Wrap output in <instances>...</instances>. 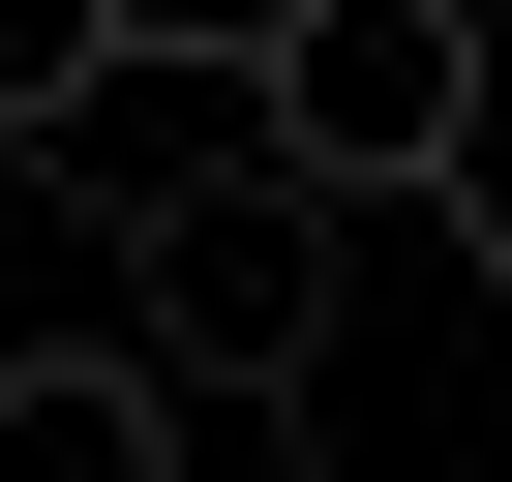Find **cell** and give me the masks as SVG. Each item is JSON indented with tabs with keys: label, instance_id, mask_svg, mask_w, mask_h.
<instances>
[{
	"label": "cell",
	"instance_id": "obj_2",
	"mask_svg": "<svg viewBox=\"0 0 512 482\" xmlns=\"http://www.w3.org/2000/svg\"><path fill=\"white\" fill-rule=\"evenodd\" d=\"M241 121H272V181H332V211H422L482 151V0H272V31H241Z\"/></svg>",
	"mask_w": 512,
	"mask_h": 482
},
{
	"label": "cell",
	"instance_id": "obj_5",
	"mask_svg": "<svg viewBox=\"0 0 512 482\" xmlns=\"http://www.w3.org/2000/svg\"><path fill=\"white\" fill-rule=\"evenodd\" d=\"M121 31H211V61H241V31H272V0H121Z\"/></svg>",
	"mask_w": 512,
	"mask_h": 482
},
{
	"label": "cell",
	"instance_id": "obj_3",
	"mask_svg": "<svg viewBox=\"0 0 512 482\" xmlns=\"http://www.w3.org/2000/svg\"><path fill=\"white\" fill-rule=\"evenodd\" d=\"M0 482H181V392L121 332H31V362H0Z\"/></svg>",
	"mask_w": 512,
	"mask_h": 482
},
{
	"label": "cell",
	"instance_id": "obj_1",
	"mask_svg": "<svg viewBox=\"0 0 512 482\" xmlns=\"http://www.w3.org/2000/svg\"><path fill=\"white\" fill-rule=\"evenodd\" d=\"M121 362H151V392H302V362H332V181L211 151L181 211H121Z\"/></svg>",
	"mask_w": 512,
	"mask_h": 482
},
{
	"label": "cell",
	"instance_id": "obj_4",
	"mask_svg": "<svg viewBox=\"0 0 512 482\" xmlns=\"http://www.w3.org/2000/svg\"><path fill=\"white\" fill-rule=\"evenodd\" d=\"M91 61H121V0H0V181H31V121H61Z\"/></svg>",
	"mask_w": 512,
	"mask_h": 482
}]
</instances>
